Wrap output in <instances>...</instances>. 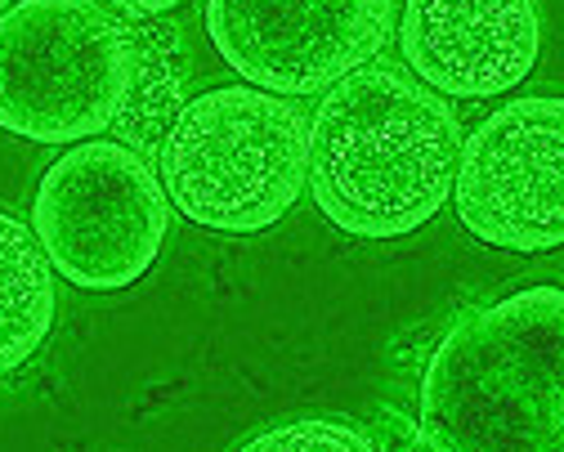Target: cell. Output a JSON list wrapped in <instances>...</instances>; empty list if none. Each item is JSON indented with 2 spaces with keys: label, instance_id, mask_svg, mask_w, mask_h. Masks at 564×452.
<instances>
[{
  "label": "cell",
  "instance_id": "3957f363",
  "mask_svg": "<svg viewBox=\"0 0 564 452\" xmlns=\"http://www.w3.org/2000/svg\"><path fill=\"white\" fill-rule=\"evenodd\" d=\"M310 171L305 112L260 86L188 99L158 148V180L180 215L220 234H260L288 215Z\"/></svg>",
  "mask_w": 564,
  "mask_h": 452
},
{
  "label": "cell",
  "instance_id": "ba28073f",
  "mask_svg": "<svg viewBox=\"0 0 564 452\" xmlns=\"http://www.w3.org/2000/svg\"><path fill=\"white\" fill-rule=\"evenodd\" d=\"M399 50L435 95L492 99L533 72L542 19L533 0H408Z\"/></svg>",
  "mask_w": 564,
  "mask_h": 452
},
{
  "label": "cell",
  "instance_id": "8fae6325",
  "mask_svg": "<svg viewBox=\"0 0 564 452\" xmlns=\"http://www.w3.org/2000/svg\"><path fill=\"white\" fill-rule=\"evenodd\" d=\"M314 448H332V452H372L377 439L355 426V421H332V417H310V421H288L273 426L256 439L242 443V452H314Z\"/></svg>",
  "mask_w": 564,
  "mask_h": 452
},
{
  "label": "cell",
  "instance_id": "7c38bea8",
  "mask_svg": "<svg viewBox=\"0 0 564 452\" xmlns=\"http://www.w3.org/2000/svg\"><path fill=\"white\" fill-rule=\"evenodd\" d=\"M108 6H117V10H121V14H130V19H153V14L175 10L180 0H108Z\"/></svg>",
  "mask_w": 564,
  "mask_h": 452
},
{
  "label": "cell",
  "instance_id": "7a4b0ae2",
  "mask_svg": "<svg viewBox=\"0 0 564 452\" xmlns=\"http://www.w3.org/2000/svg\"><path fill=\"white\" fill-rule=\"evenodd\" d=\"M435 452H555L564 443V291L524 287L466 314L421 376Z\"/></svg>",
  "mask_w": 564,
  "mask_h": 452
},
{
  "label": "cell",
  "instance_id": "8992f818",
  "mask_svg": "<svg viewBox=\"0 0 564 452\" xmlns=\"http://www.w3.org/2000/svg\"><path fill=\"white\" fill-rule=\"evenodd\" d=\"M457 219L502 251L564 243V104L555 95L492 108L457 148Z\"/></svg>",
  "mask_w": 564,
  "mask_h": 452
},
{
  "label": "cell",
  "instance_id": "9c48e42d",
  "mask_svg": "<svg viewBox=\"0 0 564 452\" xmlns=\"http://www.w3.org/2000/svg\"><path fill=\"white\" fill-rule=\"evenodd\" d=\"M54 327V265L23 219L0 211V376L23 367Z\"/></svg>",
  "mask_w": 564,
  "mask_h": 452
},
{
  "label": "cell",
  "instance_id": "52a82bcc",
  "mask_svg": "<svg viewBox=\"0 0 564 452\" xmlns=\"http://www.w3.org/2000/svg\"><path fill=\"white\" fill-rule=\"evenodd\" d=\"M394 0H206V36L247 86L301 99L381 54Z\"/></svg>",
  "mask_w": 564,
  "mask_h": 452
},
{
  "label": "cell",
  "instance_id": "5b68a950",
  "mask_svg": "<svg viewBox=\"0 0 564 452\" xmlns=\"http://www.w3.org/2000/svg\"><path fill=\"white\" fill-rule=\"evenodd\" d=\"M171 229V197L126 143L82 139L45 171L32 234L50 265L86 291H121L144 278Z\"/></svg>",
  "mask_w": 564,
  "mask_h": 452
},
{
  "label": "cell",
  "instance_id": "6da1fadb",
  "mask_svg": "<svg viewBox=\"0 0 564 452\" xmlns=\"http://www.w3.org/2000/svg\"><path fill=\"white\" fill-rule=\"evenodd\" d=\"M462 126L444 95L394 63H364L323 90L310 121L318 211L355 238H403L453 197Z\"/></svg>",
  "mask_w": 564,
  "mask_h": 452
},
{
  "label": "cell",
  "instance_id": "277c9868",
  "mask_svg": "<svg viewBox=\"0 0 564 452\" xmlns=\"http://www.w3.org/2000/svg\"><path fill=\"white\" fill-rule=\"evenodd\" d=\"M134 82V28L99 0H19L0 14V126L32 143L112 130Z\"/></svg>",
  "mask_w": 564,
  "mask_h": 452
},
{
  "label": "cell",
  "instance_id": "4fadbf2b",
  "mask_svg": "<svg viewBox=\"0 0 564 452\" xmlns=\"http://www.w3.org/2000/svg\"><path fill=\"white\" fill-rule=\"evenodd\" d=\"M0 10H10V0H0Z\"/></svg>",
  "mask_w": 564,
  "mask_h": 452
},
{
  "label": "cell",
  "instance_id": "30bf717a",
  "mask_svg": "<svg viewBox=\"0 0 564 452\" xmlns=\"http://www.w3.org/2000/svg\"><path fill=\"white\" fill-rule=\"evenodd\" d=\"M134 28V23H130ZM180 32L175 28H134V82L126 95V108L117 112V134L126 148H134L139 158L158 153L162 134L171 130L180 104Z\"/></svg>",
  "mask_w": 564,
  "mask_h": 452
}]
</instances>
